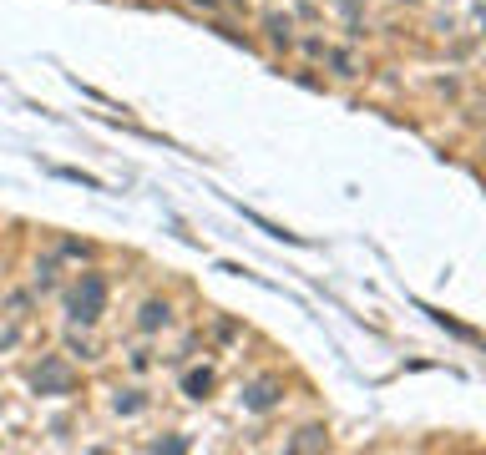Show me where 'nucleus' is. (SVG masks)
<instances>
[{"label": "nucleus", "instance_id": "20e7f679", "mask_svg": "<svg viewBox=\"0 0 486 455\" xmlns=\"http://www.w3.org/2000/svg\"><path fill=\"white\" fill-rule=\"evenodd\" d=\"M183 384H187V395H193V400H203V389L213 384V375H208V370H193V375H187Z\"/></svg>", "mask_w": 486, "mask_h": 455}, {"label": "nucleus", "instance_id": "f03ea898", "mask_svg": "<svg viewBox=\"0 0 486 455\" xmlns=\"http://www.w3.org/2000/svg\"><path fill=\"white\" fill-rule=\"evenodd\" d=\"M71 375L61 370V364H46V375H36V389H66Z\"/></svg>", "mask_w": 486, "mask_h": 455}, {"label": "nucleus", "instance_id": "7ed1b4c3", "mask_svg": "<svg viewBox=\"0 0 486 455\" xmlns=\"http://www.w3.org/2000/svg\"><path fill=\"white\" fill-rule=\"evenodd\" d=\"M273 400H279V395H273V384H253L248 389V410H273Z\"/></svg>", "mask_w": 486, "mask_h": 455}, {"label": "nucleus", "instance_id": "f257e3e1", "mask_svg": "<svg viewBox=\"0 0 486 455\" xmlns=\"http://www.w3.org/2000/svg\"><path fill=\"white\" fill-rule=\"evenodd\" d=\"M101 309H107V284H101V273H87L81 289H76V298H71V314L81 324H92V319H101Z\"/></svg>", "mask_w": 486, "mask_h": 455}, {"label": "nucleus", "instance_id": "39448f33", "mask_svg": "<svg viewBox=\"0 0 486 455\" xmlns=\"http://www.w3.org/2000/svg\"><path fill=\"white\" fill-rule=\"evenodd\" d=\"M157 324H167V303H147V309H142V329H157Z\"/></svg>", "mask_w": 486, "mask_h": 455}, {"label": "nucleus", "instance_id": "423d86ee", "mask_svg": "<svg viewBox=\"0 0 486 455\" xmlns=\"http://www.w3.org/2000/svg\"><path fill=\"white\" fill-rule=\"evenodd\" d=\"M61 172V178H66V182H81V187H101L97 178H87V172H76V167H56Z\"/></svg>", "mask_w": 486, "mask_h": 455}]
</instances>
